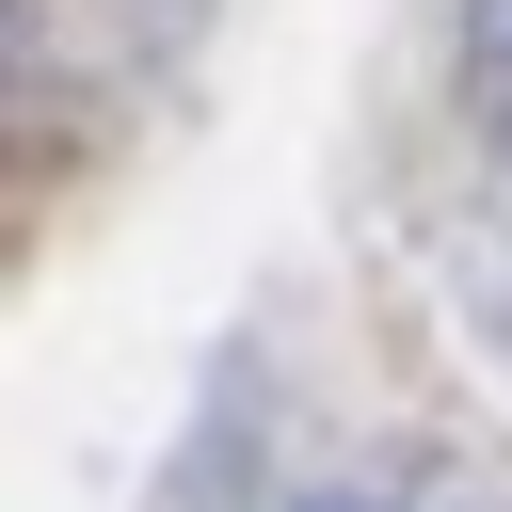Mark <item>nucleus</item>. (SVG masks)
Returning <instances> with one entry per match:
<instances>
[{
	"mask_svg": "<svg viewBox=\"0 0 512 512\" xmlns=\"http://www.w3.org/2000/svg\"><path fill=\"white\" fill-rule=\"evenodd\" d=\"M480 80H496V112H512V0H480Z\"/></svg>",
	"mask_w": 512,
	"mask_h": 512,
	"instance_id": "obj_1",
	"label": "nucleus"
},
{
	"mask_svg": "<svg viewBox=\"0 0 512 512\" xmlns=\"http://www.w3.org/2000/svg\"><path fill=\"white\" fill-rule=\"evenodd\" d=\"M0 32H16V16H0Z\"/></svg>",
	"mask_w": 512,
	"mask_h": 512,
	"instance_id": "obj_2",
	"label": "nucleus"
}]
</instances>
